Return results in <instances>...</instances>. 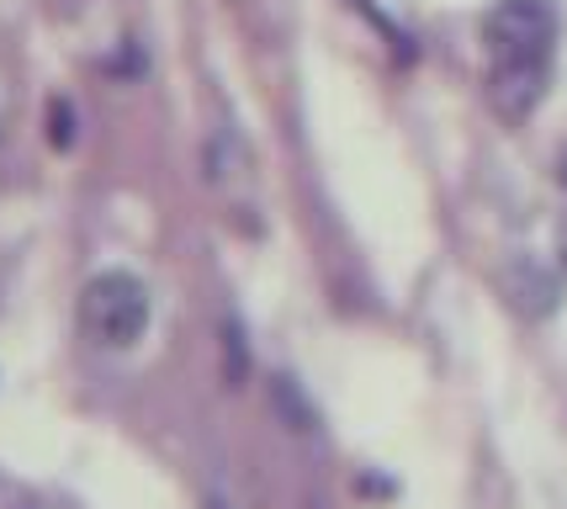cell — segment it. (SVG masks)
I'll return each mask as SVG.
<instances>
[{
    "instance_id": "6",
    "label": "cell",
    "mask_w": 567,
    "mask_h": 509,
    "mask_svg": "<svg viewBox=\"0 0 567 509\" xmlns=\"http://www.w3.org/2000/svg\"><path fill=\"white\" fill-rule=\"evenodd\" d=\"M207 509H228V505H218V499H213V505H207Z\"/></svg>"
},
{
    "instance_id": "7",
    "label": "cell",
    "mask_w": 567,
    "mask_h": 509,
    "mask_svg": "<svg viewBox=\"0 0 567 509\" xmlns=\"http://www.w3.org/2000/svg\"><path fill=\"white\" fill-rule=\"evenodd\" d=\"M22 509H49V505H22Z\"/></svg>"
},
{
    "instance_id": "1",
    "label": "cell",
    "mask_w": 567,
    "mask_h": 509,
    "mask_svg": "<svg viewBox=\"0 0 567 509\" xmlns=\"http://www.w3.org/2000/svg\"><path fill=\"white\" fill-rule=\"evenodd\" d=\"M488 43V101L504 122H525L546 96L551 49H557V11L551 0H498L483 17Z\"/></svg>"
},
{
    "instance_id": "3",
    "label": "cell",
    "mask_w": 567,
    "mask_h": 509,
    "mask_svg": "<svg viewBox=\"0 0 567 509\" xmlns=\"http://www.w3.org/2000/svg\"><path fill=\"white\" fill-rule=\"evenodd\" d=\"M223 345H228V377L239 383L245 377V329H239V318L223 324Z\"/></svg>"
},
{
    "instance_id": "2",
    "label": "cell",
    "mask_w": 567,
    "mask_h": 509,
    "mask_svg": "<svg viewBox=\"0 0 567 509\" xmlns=\"http://www.w3.org/2000/svg\"><path fill=\"white\" fill-rule=\"evenodd\" d=\"M148 329V287L133 271H101L80 287V335L101 350H127Z\"/></svg>"
},
{
    "instance_id": "4",
    "label": "cell",
    "mask_w": 567,
    "mask_h": 509,
    "mask_svg": "<svg viewBox=\"0 0 567 509\" xmlns=\"http://www.w3.org/2000/svg\"><path fill=\"white\" fill-rule=\"evenodd\" d=\"M557 255H563V266H567V218H563V228H557Z\"/></svg>"
},
{
    "instance_id": "5",
    "label": "cell",
    "mask_w": 567,
    "mask_h": 509,
    "mask_svg": "<svg viewBox=\"0 0 567 509\" xmlns=\"http://www.w3.org/2000/svg\"><path fill=\"white\" fill-rule=\"evenodd\" d=\"M563 186H567V154H563Z\"/></svg>"
}]
</instances>
